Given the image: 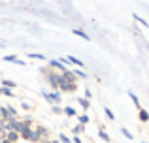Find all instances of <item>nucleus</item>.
<instances>
[{"label":"nucleus","instance_id":"nucleus-15","mask_svg":"<svg viewBox=\"0 0 149 143\" xmlns=\"http://www.w3.org/2000/svg\"><path fill=\"white\" fill-rule=\"evenodd\" d=\"M4 60H6V62H11V60H17V57L15 55H8V57H4Z\"/></svg>","mask_w":149,"mask_h":143},{"label":"nucleus","instance_id":"nucleus-8","mask_svg":"<svg viewBox=\"0 0 149 143\" xmlns=\"http://www.w3.org/2000/svg\"><path fill=\"white\" fill-rule=\"evenodd\" d=\"M128 96H130V100H132V102L136 104V107H138V109H140V100L136 98V94H134V92H128Z\"/></svg>","mask_w":149,"mask_h":143},{"label":"nucleus","instance_id":"nucleus-12","mask_svg":"<svg viewBox=\"0 0 149 143\" xmlns=\"http://www.w3.org/2000/svg\"><path fill=\"white\" fill-rule=\"evenodd\" d=\"M77 102H79L81 106L85 107V109H89V100H85V98H79V100H77Z\"/></svg>","mask_w":149,"mask_h":143},{"label":"nucleus","instance_id":"nucleus-3","mask_svg":"<svg viewBox=\"0 0 149 143\" xmlns=\"http://www.w3.org/2000/svg\"><path fill=\"white\" fill-rule=\"evenodd\" d=\"M44 98L49 100V102H61V96H58V94H49V92H44Z\"/></svg>","mask_w":149,"mask_h":143},{"label":"nucleus","instance_id":"nucleus-19","mask_svg":"<svg viewBox=\"0 0 149 143\" xmlns=\"http://www.w3.org/2000/svg\"><path fill=\"white\" fill-rule=\"evenodd\" d=\"M61 141L62 143H70V140H68V137H64V136H61Z\"/></svg>","mask_w":149,"mask_h":143},{"label":"nucleus","instance_id":"nucleus-14","mask_svg":"<svg viewBox=\"0 0 149 143\" xmlns=\"http://www.w3.org/2000/svg\"><path fill=\"white\" fill-rule=\"evenodd\" d=\"M64 113H66V115H70V117H72V115H76V111H74L72 107H64Z\"/></svg>","mask_w":149,"mask_h":143},{"label":"nucleus","instance_id":"nucleus-9","mask_svg":"<svg viewBox=\"0 0 149 143\" xmlns=\"http://www.w3.org/2000/svg\"><path fill=\"white\" fill-rule=\"evenodd\" d=\"M29 57H30V59H40V60H45V57H44V55H40V53H29Z\"/></svg>","mask_w":149,"mask_h":143},{"label":"nucleus","instance_id":"nucleus-18","mask_svg":"<svg viewBox=\"0 0 149 143\" xmlns=\"http://www.w3.org/2000/svg\"><path fill=\"white\" fill-rule=\"evenodd\" d=\"M100 137H102V140H104V141H109V136H108V134H106V132H100Z\"/></svg>","mask_w":149,"mask_h":143},{"label":"nucleus","instance_id":"nucleus-11","mask_svg":"<svg viewBox=\"0 0 149 143\" xmlns=\"http://www.w3.org/2000/svg\"><path fill=\"white\" fill-rule=\"evenodd\" d=\"M2 85H4V87H8V88H10V87H15L13 81H8V79H2Z\"/></svg>","mask_w":149,"mask_h":143},{"label":"nucleus","instance_id":"nucleus-7","mask_svg":"<svg viewBox=\"0 0 149 143\" xmlns=\"http://www.w3.org/2000/svg\"><path fill=\"white\" fill-rule=\"evenodd\" d=\"M138 111H140V119H142V121H143V122H147V121H149V115H147V111H143V109H142V107H140V109H138Z\"/></svg>","mask_w":149,"mask_h":143},{"label":"nucleus","instance_id":"nucleus-1","mask_svg":"<svg viewBox=\"0 0 149 143\" xmlns=\"http://www.w3.org/2000/svg\"><path fill=\"white\" fill-rule=\"evenodd\" d=\"M49 83L53 85L55 88H61V75H57V73H49Z\"/></svg>","mask_w":149,"mask_h":143},{"label":"nucleus","instance_id":"nucleus-13","mask_svg":"<svg viewBox=\"0 0 149 143\" xmlns=\"http://www.w3.org/2000/svg\"><path fill=\"white\" fill-rule=\"evenodd\" d=\"M106 115H108V119H111V121L115 119V115H113V111L109 109V107H106Z\"/></svg>","mask_w":149,"mask_h":143},{"label":"nucleus","instance_id":"nucleus-17","mask_svg":"<svg viewBox=\"0 0 149 143\" xmlns=\"http://www.w3.org/2000/svg\"><path fill=\"white\" fill-rule=\"evenodd\" d=\"M123 134H125V136H127V137H128V140H134V137H132V134H130V132H128V130H127V128H123Z\"/></svg>","mask_w":149,"mask_h":143},{"label":"nucleus","instance_id":"nucleus-2","mask_svg":"<svg viewBox=\"0 0 149 143\" xmlns=\"http://www.w3.org/2000/svg\"><path fill=\"white\" fill-rule=\"evenodd\" d=\"M74 88H76V85L72 81H62L61 83V90H74Z\"/></svg>","mask_w":149,"mask_h":143},{"label":"nucleus","instance_id":"nucleus-5","mask_svg":"<svg viewBox=\"0 0 149 143\" xmlns=\"http://www.w3.org/2000/svg\"><path fill=\"white\" fill-rule=\"evenodd\" d=\"M74 34H76V36H79V38H83V40H87V41H91V36H87L83 30H74Z\"/></svg>","mask_w":149,"mask_h":143},{"label":"nucleus","instance_id":"nucleus-4","mask_svg":"<svg viewBox=\"0 0 149 143\" xmlns=\"http://www.w3.org/2000/svg\"><path fill=\"white\" fill-rule=\"evenodd\" d=\"M17 137H19L17 132H8V134H6V140L10 141V143H15V141H17Z\"/></svg>","mask_w":149,"mask_h":143},{"label":"nucleus","instance_id":"nucleus-10","mask_svg":"<svg viewBox=\"0 0 149 143\" xmlns=\"http://www.w3.org/2000/svg\"><path fill=\"white\" fill-rule=\"evenodd\" d=\"M0 92H2L4 96H13V92H11V90H10L8 87H2V88H0Z\"/></svg>","mask_w":149,"mask_h":143},{"label":"nucleus","instance_id":"nucleus-6","mask_svg":"<svg viewBox=\"0 0 149 143\" xmlns=\"http://www.w3.org/2000/svg\"><path fill=\"white\" fill-rule=\"evenodd\" d=\"M66 60H70V62H72V64H76V66H83V62H81L79 59H76V57H72V55H70Z\"/></svg>","mask_w":149,"mask_h":143},{"label":"nucleus","instance_id":"nucleus-16","mask_svg":"<svg viewBox=\"0 0 149 143\" xmlns=\"http://www.w3.org/2000/svg\"><path fill=\"white\" fill-rule=\"evenodd\" d=\"M79 122H81V124L89 122V117H87V115H79Z\"/></svg>","mask_w":149,"mask_h":143}]
</instances>
